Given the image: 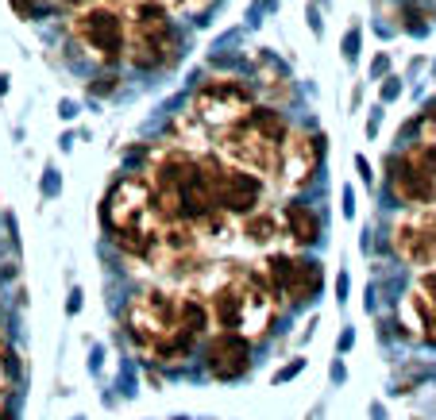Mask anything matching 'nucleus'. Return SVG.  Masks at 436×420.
<instances>
[{"label":"nucleus","mask_w":436,"mask_h":420,"mask_svg":"<svg viewBox=\"0 0 436 420\" xmlns=\"http://www.w3.org/2000/svg\"><path fill=\"white\" fill-rule=\"evenodd\" d=\"M124 328L131 343L151 359L174 367L201 343V336L213 328L208 304L193 290H170V285H147L124 309Z\"/></svg>","instance_id":"f257e3e1"},{"label":"nucleus","mask_w":436,"mask_h":420,"mask_svg":"<svg viewBox=\"0 0 436 420\" xmlns=\"http://www.w3.org/2000/svg\"><path fill=\"white\" fill-rule=\"evenodd\" d=\"M201 297L208 304V320H213L216 332H240V336L255 339L278 317V304H274L259 266H243V262L220 266Z\"/></svg>","instance_id":"f03ea898"},{"label":"nucleus","mask_w":436,"mask_h":420,"mask_svg":"<svg viewBox=\"0 0 436 420\" xmlns=\"http://www.w3.org/2000/svg\"><path fill=\"white\" fill-rule=\"evenodd\" d=\"M104 224L112 232V243L128 255V259L151 262L158 243V227L166 224L163 208L155 200L147 174H124L104 197Z\"/></svg>","instance_id":"7ed1b4c3"},{"label":"nucleus","mask_w":436,"mask_h":420,"mask_svg":"<svg viewBox=\"0 0 436 420\" xmlns=\"http://www.w3.org/2000/svg\"><path fill=\"white\" fill-rule=\"evenodd\" d=\"M290 135V123L274 104H255L248 116H240L228 128H220L213 135V150L224 162L240 170H251L259 178H270L278 170L282 143Z\"/></svg>","instance_id":"20e7f679"},{"label":"nucleus","mask_w":436,"mask_h":420,"mask_svg":"<svg viewBox=\"0 0 436 420\" xmlns=\"http://www.w3.org/2000/svg\"><path fill=\"white\" fill-rule=\"evenodd\" d=\"M128 51L124 62H131L136 70L155 73L166 70L178 58V31L174 20L158 0H139L136 8H128Z\"/></svg>","instance_id":"39448f33"},{"label":"nucleus","mask_w":436,"mask_h":420,"mask_svg":"<svg viewBox=\"0 0 436 420\" xmlns=\"http://www.w3.org/2000/svg\"><path fill=\"white\" fill-rule=\"evenodd\" d=\"M386 185H390V197L405 208L436 205V147L432 143L425 139L405 143L386 162Z\"/></svg>","instance_id":"423d86ee"},{"label":"nucleus","mask_w":436,"mask_h":420,"mask_svg":"<svg viewBox=\"0 0 436 420\" xmlns=\"http://www.w3.org/2000/svg\"><path fill=\"white\" fill-rule=\"evenodd\" d=\"M70 31L101 66H120V62H124V51H128V16L120 12V8L104 4V0H89L85 8L73 12Z\"/></svg>","instance_id":"0eeeda50"},{"label":"nucleus","mask_w":436,"mask_h":420,"mask_svg":"<svg viewBox=\"0 0 436 420\" xmlns=\"http://www.w3.org/2000/svg\"><path fill=\"white\" fill-rule=\"evenodd\" d=\"M255 104H259V93H255L248 81L208 78V81L197 85L193 101H189V112L201 120V128L208 131V135H216L220 128H228V123H235L240 116H248Z\"/></svg>","instance_id":"6e6552de"},{"label":"nucleus","mask_w":436,"mask_h":420,"mask_svg":"<svg viewBox=\"0 0 436 420\" xmlns=\"http://www.w3.org/2000/svg\"><path fill=\"white\" fill-rule=\"evenodd\" d=\"M263 282H267L270 297L278 309H286V304H305L320 293V285H325V274H320V266L313 259H301V255L293 251H274L263 259L259 266Z\"/></svg>","instance_id":"1a4fd4ad"},{"label":"nucleus","mask_w":436,"mask_h":420,"mask_svg":"<svg viewBox=\"0 0 436 420\" xmlns=\"http://www.w3.org/2000/svg\"><path fill=\"white\" fill-rule=\"evenodd\" d=\"M390 247L410 266H421V270L436 266V205L405 208L390 227Z\"/></svg>","instance_id":"9d476101"},{"label":"nucleus","mask_w":436,"mask_h":420,"mask_svg":"<svg viewBox=\"0 0 436 420\" xmlns=\"http://www.w3.org/2000/svg\"><path fill=\"white\" fill-rule=\"evenodd\" d=\"M320 158H325V139L309 128H290L286 143H282V158H278L274 178H278L282 189L298 193V189H305L309 181L317 178Z\"/></svg>","instance_id":"9b49d317"},{"label":"nucleus","mask_w":436,"mask_h":420,"mask_svg":"<svg viewBox=\"0 0 436 420\" xmlns=\"http://www.w3.org/2000/svg\"><path fill=\"white\" fill-rule=\"evenodd\" d=\"M402 328H410L413 339L436 347V266L417 274L413 290L402 301Z\"/></svg>","instance_id":"f8f14e48"},{"label":"nucleus","mask_w":436,"mask_h":420,"mask_svg":"<svg viewBox=\"0 0 436 420\" xmlns=\"http://www.w3.org/2000/svg\"><path fill=\"white\" fill-rule=\"evenodd\" d=\"M205 367L216 381H235L251 370V339L240 332H216L208 339L205 351Z\"/></svg>","instance_id":"ddd939ff"},{"label":"nucleus","mask_w":436,"mask_h":420,"mask_svg":"<svg viewBox=\"0 0 436 420\" xmlns=\"http://www.w3.org/2000/svg\"><path fill=\"white\" fill-rule=\"evenodd\" d=\"M235 235H240L243 243L259 247V251H274V243L282 240V216L278 208H255V212L240 216L235 220Z\"/></svg>","instance_id":"4468645a"},{"label":"nucleus","mask_w":436,"mask_h":420,"mask_svg":"<svg viewBox=\"0 0 436 420\" xmlns=\"http://www.w3.org/2000/svg\"><path fill=\"white\" fill-rule=\"evenodd\" d=\"M278 216H282V240H290L293 251H298V247H313L320 240V216L313 212L309 205L290 200V205L278 208Z\"/></svg>","instance_id":"2eb2a0df"},{"label":"nucleus","mask_w":436,"mask_h":420,"mask_svg":"<svg viewBox=\"0 0 436 420\" xmlns=\"http://www.w3.org/2000/svg\"><path fill=\"white\" fill-rule=\"evenodd\" d=\"M255 70H259V89H263V97H267L270 104H282V101L293 97V78H290V70H286L278 58H274V54L263 51L259 58H255Z\"/></svg>","instance_id":"dca6fc26"},{"label":"nucleus","mask_w":436,"mask_h":420,"mask_svg":"<svg viewBox=\"0 0 436 420\" xmlns=\"http://www.w3.org/2000/svg\"><path fill=\"white\" fill-rule=\"evenodd\" d=\"M417 139L436 147V104H429V108L421 112V120H417Z\"/></svg>","instance_id":"f3484780"},{"label":"nucleus","mask_w":436,"mask_h":420,"mask_svg":"<svg viewBox=\"0 0 436 420\" xmlns=\"http://www.w3.org/2000/svg\"><path fill=\"white\" fill-rule=\"evenodd\" d=\"M344 58H348V62L359 58V27H352V31L344 35Z\"/></svg>","instance_id":"a211bd4d"},{"label":"nucleus","mask_w":436,"mask_h":420,"mask_svg":"<svg viewBox=\"0 0 436 420\" xmlns=\"http://www.w3.org/2000/svg\"><path fill=\"white\" fill-rule=\"evenodd\" d=\"M8 389V343H4V332H0V397Z\"/></svg>","instance_id":"6ab92c4d"},{"label":"nucleus","mask_w":436,"mask_h":420,"mask_svg":"<svg viewBox=\"0 0 436 420\" xmlns=\"http://www.w3.org/2000/svg\"><path fill=\"white\" fill-rule=\"evenodd\" d=\"M301 367H305V359H293V362H290V367H282V370H278V374H274V381H286V378H293V374H298V370H301Z\"/></svg>","instance_id":"aec40b11"},{"label":"nucleus","mask_w":436,"mask_h":420,"mask_svg":"<svg viewBox=\"0 0 436 420\" xmlns=\"http://www.w3.org/2000/svg\"><path fill=\"white\" fill-rule=\"evenodd\" d=\"M378 93H382V101H394L397 93H402V85H397V78H386V81H382V89H378Z\"/></svg>","instance_id":"412c9836"},{"label":"nucleus","mask_w":436,"mask_h":420,"mask_svg":"<svg viewBox=\"0 0 436 420\" xmlns=\"http://www.w3.org/2000/svg\"><path fill=\"white\" fill-rule=\"evenodd\" d=\"M386 70H390V58H386V54H378V58H375V70H371V73H375V78H382Z\"/></svg>","instance_id":"4be33fe9"},{"label":"nucleus","mask_w":436,"mask_h":420,"mask_svg":"<svg viewBox=\"0 0 436 420\" xmlns=\"http://www.w3.org/2000/svg\"><path fill=\"white\" fill-rule=\"evenodd\" d=\"M104 4H112V8H120V12H128V8H136L139 0H104Z\"/></svg>","instance_id":"5701e85b"},{"label":"nucleus","mask_w":436,"mask_h":420,"mask_svg":"<svg viewBox=\"0 0 436 420\" xmlns=\"http://www.w3.org/2000/svg\"><path fill=\"white\" fill-rule=\"evenodd\" d=\"M208 4H213V0H197V8H201V12H205V8H208Z\"/></svg>","instance_id":"b1692460"}]
</instances>
